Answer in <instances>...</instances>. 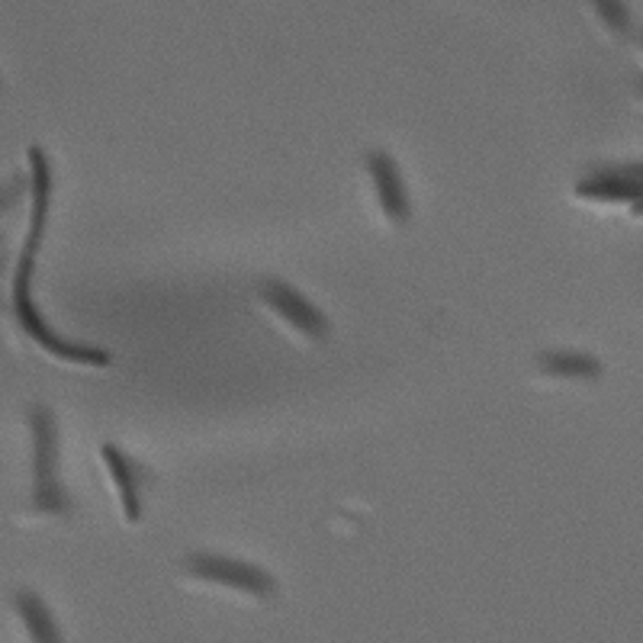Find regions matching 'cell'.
<instances>
[{"label": "cell", "instance_id": "8fae6325", "mask_svg": "<svg viewBox=\"0 0 643 643\" xmlns=\"http://www.w3.org/2000/svg\"><path fill=\"white\" fill-rule=\"evenodd\" d=\"M26 191H29V178H23V174H20V178H13L10 184H3V187H0V213H7L10 206H16V203H20V196H23Z\"/></svg>", "mask_w": 643, "mask_h": 643}, {"label": "cell", "instance_id": "6da1fadb", "mask_svg": "<svg viewBox=\"0 0 643 643\" xmlns=\"http://www.w3.org/2000/svg\"><path fill=\"white\" fill-rule=\"evenodd\" d=\"M29 196H33V209H29V229L23 239V252L16 260V274H13V319L23 328V335L43 348L46 354L59 357L64 364L74 367H107L110 354L104 348L94 344H77L62 338L46 316L36 310L33 303V270H36V255L49 226V206H52V165L46 158L43 148H29Z\"/></svg>", "mask_w": 643, "mask_h": 643}, {"label": "cell", "instance_id": "52a82bcc", "mask_svg": "<svg viewBox=\"0 0 643 643\" xmlns=\"http://www.w3.org/2000/svg\"><path fill=\"white\" fill-rule=\"evenodd\" d=\"M100 460L107 466V476L117 489V499H120V509H123V518L126 524H138L142 521V470L135 460H129L123 450L117 445H104L100 448Z\"/></svg>", "mask_w": 643, "mask_h": 643}, {"label": "cell", "instance_id": "9c48e42d", "mask_svg": "<svg viewBox=\"0 0 643 643\" xmlns=\"http://www.w3.org/2000/svg\"><path fill=\"white\" fill-rule=\"evenodd\" d=\"M537 371L550 380H577L592 384L602 377V361L585 351H550L537 357Z\"/></svg>", "mask_w": 643, "mask_h": 643}, {"label": "cell", "instance_id": "8992f818", "mask_svg": "<svg viewBox=\"0 0 643 643\" xmlns=\"http://www.w3.org/2000/svg\"><path fill=\"white\" fill-rule=\"evenodd\" d=\"M364 168H367V178L374 184V196H377V206H380L386 222L389 226H405L412 219V199H409L396 158L386 155V151H371L364 158Z\"/></svg>", "mask_w": 643, "mask_h": 643}, {"label": "cell", "instance_id": "3957f363", "mask_svg": "<svg viewBox=\"0 0 643 643\" xmlns=\"http://www.w3.org/2000/svg\"><path fill=\"white\" fill-rule=\"evenodd\" d=\"M184 570L199 582L242 592V595L257 598V602H270L277 595V579L270 577L267 570L255 567V563H245V560H232V557H219V554H193L191 560L184 563Z\"/></svg>", "mask_w": 643, "mask_h": 643}, {"label": "cell", "instance_id": "4fadbf2b", "mask_svg": "<svg viewBox=\"0 0 643 643\" xmlns=\"http://www.w3.org/2000/svg\"><path fill=\"white\" fill-rule=\"evenodd\" d=\"M638 97H643V77L638 81Z\"/></svg>", "mask_w": 643, "mask_h": 643}, {"label": "cell", "instance_id": "30bf717a", "mask_svg": "<svg viewBox=\"0 0 643 643\" xmlns=\"http://www.w3.org/2000/svg\"><path fill=\"white\" fill-rule=\"evenodd\" d=\"M595 20L602 23V29L615 39L628 36L631 33V10L624 0H589Z\"/></svg>", "mask_w": 643, "mask_h": 643}, {"label": "cell", "instance_id": "7a4b0ae2", "mask_svg": "<svg viewBox=\"0 0 643 643\" xmlns=\"http://www.w3.org/2000/svg\"><path fill=\"white\" fill-rule=\"evenodd\" d=\"M29 438H33V493L29 514L33 518H68L71 496L62 483V457H59V425L52 409L29 405L26 412Z\"/></svg>", "mask_w": 643, "mask_h": 643}, {"label": "cell", "instance_id": "277c9868", "mask_svg": "<svg viewBox=\"0 0 643 643\" xmlns=\"http://www.w3.org/2000/svg\"><path fill=\"white\" fill-rule=\"evenodd\" d=\"M257 296H260V303H264L277 319L287 322V325H290L293 331H300L306 341H313V344L328 341L331 322H328V316L322 313L319 306H316L313 300H306L296 287H290V283H283V280H264V283L257 287Z\"/></svg>", "mask_w": 643, "mask_h": 643}, {"label": "cell", "instance_id": "ba28073f", "mask_svg": "<svg viewBox=\"0 0 643 643\" xmlns=\"http://www.w3.org/2000/svg\"><path fill=\"white\" fill-rule=\"evenodd\" d=\"M13 611H16V618H20V624H23L29 643H62L59 621L52 618L49 605H46L36 592L20 589V592L13 595Z\"/></svg>", "mask_w": 643, "mask_h": 643}, {"label": "cell", "instance_id": "5b68a950", "mask_svg": "<svg viewBox=\"0 0 643 643\" xmlns=\"http://www.w3.org/2000/svg\"><path fill=\"white\" fill-rule=\"evenodd\" d=\"M579 199L589 203H628L643 199V161H611L592 168L577 184Z\"/></svg>", "mask_w": 643, "mask_h": 643}, {"label": "cell", "instance_id": "7c38bea8", "mask_svg": "<svg viewBox=\"0 0 643 643\" xmlns=\"http://www.w3.org/2000/svg\"><path fill=\"white\" fill-rule=\"evenodd\" d=\"M638 49H641V56H643V29L638 33Z\"/></svg>", "mask_w": 643, "mask_h": 643}]
</instances>
